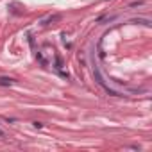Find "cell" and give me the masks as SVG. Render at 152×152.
Wrapping results in <instances>:
<instances>
[{
  "mask_svg": "<svg viewBox=\"0 0 152 152\" xmlns=\"http://www.w3.org/2000/svg\"><path fill=\"white\" fill-rule=\"evenodd\" d=\"M34 127H36V129H41L43 123H41V122H34Z\"/></svg>",
  "mask_w": 152,
  "mask_h": 152,
  "instance_id": "5",
  "label": "cell"
},
{
  "mask_svg": "<svg viewBox=\"0 0 152 152\" xmlns=\"http://www.w3.org/2000/svg\"><path fill=\"white\" fill-rule=\"evenodd\" d=\"M138 5H143L141 0H138V2H133V4H131V7H138Z\"/></svg>",
  "mask_w": 152,
  "mask_h": 152,
  "instance_id": "4",
  "label": "cell"
},
{
  "mask_svg": "<svg viewBox=\"0 0 152 152\" xmlns=\"http://www.w3.org/2000/svg\"><path fill=\"white\" fill-rule=\"evenodd\" d=\"M15 84V79L11 77H0V86H13Z\"/></svg>",
  "mask_w": 152,
  "mask_h": 152,
  "instance_id": "1",
  "label": "cell"
},
{
  "mask_svg": "<svg viewBox=\"0 0 152 152\" xmlns=\"http://www.w3.org/2000/svg\"><path fill=\"white\" fill-rule=\"evenodd\" d=\"M36 57H38V61L41 63L43 66H48V61H47V59L43 57V54H41V52H36Z\"/></svg>",
  "mask_w": 152,
  "mask_h": 152,
  "instance_id": "3",
  "label": "cell"
},
{
  "mask_svg": "<svg viewBox=\"0 0 152 152\" xmlns=\"http://www.w3.org/2000/svg\"><path fill=\"white\" fill-rule=\"evenodd\" d=\"M4 136H5V133H4L2 129H0V138H4Z\"/></svg>",
  "mask_w": 152,
  "mask_h": 152,
  "instance_id": "6",
  "label": "cell"
},
{
  "mask_svg": "<svg viewBox=\"0 0 152 152\" xmlns=\"http://www.w3.org/2000/svg\"><path fill=\"white\" fill-rule=\"evenodd\" d=\"M61 20V16L59 15H54V16H48L47 20H43V25H48V23H52V22H59Z\"/></svg>",
  "mask_w": 152,
  "mask_h": 152,
  "instance_id": "2",
  "label": "cell"
}]
</instances>
